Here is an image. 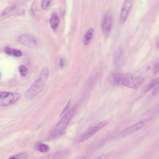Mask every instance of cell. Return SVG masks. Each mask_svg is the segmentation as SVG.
<instances>
[{"mask_svg":"<svg viewBox=\"0 0 159 159\" xmlns=\"http://www.w3.org/2000/svg\"><path fill=\"white\" fill-rule=\"evenodd\" d=\"M111 81L114 84L133 89H137L144 81L143 78L130 74L119 72L113 73L111 77Z\"/></svg>","mask_w":159,"mask_h":159,"instance_id":"obj_1","label":"cell"},{"mask_svg":"<svg viewBox=\"0 0 159 159\" xmlns=\"http://www.w3.org/2000/svg\"><path fill=\"white\" fill-rule=\"evenodd\" d=\"M49 75V69L45 67L41 70L38 79L26 93V97L29 99L34 98L43 89L44 84Z\"/></svg>","mask_w":159,"mask_h":159,"instance_id":"obj_2","label":"cell"},{"mask_svg":"<svg viewBox=\"0 0 159 159\" xmlns=\"http://www.w3.org/2000/svg\"><path fill=\"white\" fill-rule=\"evenodd\" d=\"M78 108L76 105L72 107L57 123L52 134V137H56L61 134L65 130L75 113Z\"/></svg>","mask_w":159,"mask_h":159,"instance_id":"obj_3","label":"cell"},{"mask_svg":"<svg viewBox=\"0 0 159 159\" xmlns=\"http://www.w3.org/2000/svg\"><path fill=\"white\" fill-rule=\"evenodd\" d=\"M21 94L18 93L0 92V106L4 107L12 105L20 98Z\"/></svg>","mask_w":159,"mask_h":159,"instance_id":"obj_4","label":"cell"},{"mask_svg":"<svg viewBox=\"0 0 159 159\" xmlns=\"http://www.w3.org/2000/svg\"><path fill=\"white\" fill-rule=\"evenodd\" d=\"M152 121V119H150L142 120L122 130L120 133V135L121 137H124L129 135L147 126L150 124Z\"/></svg>","mask_w":159,"mask_h":159,"instance_id":"obj_5","label":"cell"},{"mask_svg":"<svg viewBox=\"0 0 159 159\" xmlns=\"http://www.w3.org/2000/svg\"><path fill=\"white\" fill-rule=\"evenodd\" d=\"M113 20L112 15L109 12H106L103 17L101 23V27L104 37H107L111 32Z\"/></svg>","mask_w":159,"mask_h":159,"instance_id":"obj_6","label":"cell"},{"mask_svg":"<svg viewBox=\"0 0 159 159\" xmlns=\"http://www.w3.org/2000/svg\"><path fill=\"white\" fill-rule=\"evenodd\" d=\"M108 123V122L107 121H102L89 129L82 134L79 139V141L80 142H82L89 139L105 126Z\"/></svg>","mask_w":159,"mask_h":159,"instance_id":"obj_7","label":"cell"},{"mask_svg":"<svg viewBox=\"0 0 159 159\" xmlns=\"http://www.w3.org/2000/svg\"><path fill=\"white\" fill-rule=\"evenodd\" d=\"M133 5V1L126 0L122 6L120 14V22L123 24L126 21L132 9Z\"/></svg>","mask_w":159,"mask_h":159,"instance_id":"obj_8","label":"cell"},{"mask_svg":"<svg viewBox=\"0 0 159 159\" xmlns=\"http://www.w3.org/2000/svg\"><path fill=\"white\" fill-rule=\"evenodd\" d=\"M17 40L20 43L30 47H34L38 44V41L36 38L29 34H25L19 36Z\"/></svg>","mask_w":159,"mask_h":159,"instance_id":"obj_9","label":"cell"},{"mask_svg":"<svg viewBox=\"0 0 159 159\" xmlns=\"http://www.w3.org/2000/svg\"><path fill=\"white\" fill-rule=\"evenodd\" d=\"M67 150H62L55 152L42 157L40 159H64L69 154Z\"/></svg>","mask_w":159,"mask_h":159,"instance_id":"obj_10","label":"cell"},{"mask_svg":"<svg viewBox=\"0 0 159 159\" xmlns=\"http://www.w3.org/2000/svg\"><path fill=\"white\" fill-rule=\"evenodd\" d=\"M94 30L93 28H90L86 32L83 39V43L87 45L91 40L93 33Z\"/></svg>","mask_w":159,"mask_h":159,"instance_id":"obj_11","label":"cell"},{"mask_svg":"<svg viewBox=\"0 0 159 159\" xmlns=\"http://www.w3.org/2000/svg\"><path fill=\"white\" fill-rule=\"evenodd\" d=\"M59 22V19L56 13H53L50 19L51 26L53 29H55L57 27Z\"/></svg>","mask_w":159,"mask_h":159,"instance_id":"obj_12","label":"cell"},{"mask_svg":"<svg viewBox=\"0 0 159 159\" xmlns=\"http://www.w3.org/2000/svg\"><path fill=\"white\" fill-rule=\"evenodd\" d=\"M159 78H157L152 80L148 84L145 88V91L148 92L154 88L158 84Z\"/></svg>","mask_w":159,"mask_h":159,"instance_id":"obj_13","label":"cell"},{"mask_svg":"<svg viewBox=\"0 0 159 159\" xmlns=\"http://www.w3.org/2000/svg\"><path fill=\"white\" fill-rule=\"evenodd\" d=\"M15 7L14 5L10 6L0 12V17H2L10 13L15 9Z\"/></svg>","mask_w":159,"mask_h":159,"instance_id":"obj_14","label":"cell"},{"mask_svg":"<svg viewBox=\"0 0 159 159\" xmlns=\"http://www.w3.org/2000/svg\"><path fill=\"white\" fill-rule=\"evenodd\" d=\"M36 149L39 152H45L49 150V146L45 144L38 143L36 145Z\"/></svg>","mask_w":159,"mask_h":159,"instance_id":"obj_15","label":"cell"},{"mask_svg":"<svg viewBox=\"0 0 159 159\" xmlns=\"http://www.w3.org/2000/svg\"><path fill=\"white\" fill-rule=\"evenodd\" d=\"M19 71L21 75L22 76H25L26 75L27 70V68L24 66H20L19 68Z\"/></svg>","mask_w":159,"mask_h":159,"instance_id":"obj_16","label":"cell"},{"mask_svg":"<svg viewBox=\"0 0 159 159\" xmlns=\"http://www.w3.org/2000/svg\"><path fill=\"white\" fill-rule=\"evenodd\" d=\"M112 153V152H109L98 156L94 159H107L111 156Z\"/></svg>","mask_w":159,"mask_h":159,"instance_id":"obj_17","label":"cell"},{"mask_svg":"<svg viewBox=\"0 0 159 159\" xmlns=\"http://www.w3.org/2000/svg\"><path fill=\"white\" fill-rule=\"evenodd\" d=\"M50 1L49 0H43L41 2V6L43 9H46L49 6L50 3Z\"/></svg>","mask_w":159,"mask_h":159,"instance_id":"obj_18","label":"cell"},{"mask_svg":"<svg viewBox=\"0 0 159 159\" xmlns=\"http://www.w3.org/2000/svg\"><path fill=\"white\" fill-rule=\"evenodd\" d=\"M12 54L14 56L17 57H20L22 55V52L20 51L17 49L13 50Z\"/></svg>","mask_w":159,"mask_h":159,"instance_id":"obj_19","label":"cell"},{"mask_svg":"<svg viewBox=\"0 0 159 159\" xmlns=\"http://www.w3.org/2000/svg\"><path fill=\"white\" fill-rule=\"evenodd\" d=\"M37 7V3L36 1H34L33 2V3H32L31 8H30V10L31 11V12L33 13V14H34L35 13V12L36 11V9Z\"/></svg>","mask_w":159,"mask_h":159,"instance_id":"obj_20","label":"cell"},{"mask_svg":"<svg viewBox=\"0 0 159 159\" xmlns=\"http://www.w3.org/2000/svg\"><path fill=\"white\" fill-rule=\"evenodd\" d=\"M70 103V100L68 101L67 103V104L65 106V107H64L62 111L61 112V115H62L63 114H64L68 110V108H69Z\"/></svg>","mask_w":159,"mask_h":159,"instance_id":"obj_21","label":"cell"},{"mask_svg":"<svg viewBox=\"0 0 159 159\" xmlns=\"http://www.w3.org/2000/svg\"><path fill=\"white\" fill-rule=\"evenodd\" d=\"M159 85L155 88L154 90L152 91V94L153 96H155L158 93H159Z\"/></svg>","mask_w":159,"mask_h":159,"instance_id":"obj_22","label":"cell"},{"mask_svg":"<svg viewBox=\"0 0 159 159\" xmlns=\"http://www.w3.org/2000/svg\"><path fill=\"white\" fill-rule=\"evenodd\" d=\"M159 71V64L158 62L156 63L155 65L154 70V74H156Z\"/></svg>","mask_w":159,"mask_h":159,"instance_id":"obj_23","label":"cell"},{"mask_svg":"<svg viewBox=\"0 0 159 159\" xmlns=\"http://www.w3.org/2000/svg\"><path fill=\"white\" fill-rule=\"evenodd\" d=\"M5 52L8 55H11L12 54V49L9 48H7L5 49Z\"/></svg>","mask_w":159,"mask_h":159,"instance_id":"obj_24","label":"cell"},{"mask_svg":"<svg viewBox=\"0 0 159 159\" xmlns=\"http://www.w3.org/2000/svg\"><path fill=\"white\" fill-rule=\"evenodd\" d=\"M64 65V59L61 58L60 60V65L61 68H62Z\"/></svg>","mask_w":159,"mask_h":159,"instance_id":"obj_25","label":"cell"},{"mask_svg":"<svg viewBox=\"0 0 159 159\" xmlns=\"http://www.w3.org/2000/svg\"><path fill=\"white\" fill-rule=\"evenodd\" d=\"M85 157L84 156H81L72 159H85Z\"/></svg>","mask_w":159,"mask_h":159,"instance_id":"obj_26","label":"cell"},{"mask_svg":"<svg viewBox=\"0 0 159 159\" xmlns=\"http://www.w3.org/2000/svg\"><path fill=\"white\" fill-rule=\"evenodd\" d=\"M8 159H18L17 157H10Z\"/></svg>","mask_w":159,"mask_h":159,"instance_id":"obj_27","label":"cell"}]
</instances>
